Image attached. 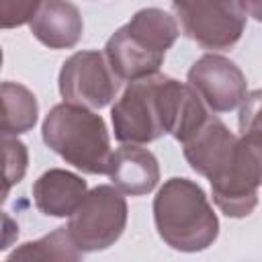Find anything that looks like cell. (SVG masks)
Wrapping results in <instances>:
<instances>
[{
  "instance_id": "1",
  "label": "cell",
  "mask_w": 262,
  "mask_h": 262,
  "mask_svg": "<svg viewBox=\"0 0 262 262\" xmlns=\"http://www.w3.org/2000/svg\"><path fill=\"white\" fill-rule=\"evenodd\" d=\"M207 117V106L188 84L162 74L129 82L111 111L115 137L131 145H143L162 135L184 143Z\"/></svg>"
},
{
  "instance_id": "2",
  "label": "cell",
  "mask_w": 262,
  "mask_h": 262,
  "mask_svg": "<svg viewBox=\"0 0 262 262\" xmlns=\"http://www.w3.org/2000/svg\"><path fill=\"white\" fill-rule=\"evenodd\" d=\"M158 235L178 252H203L219 235V219L205 190L188 178H170L154 199Z\"/></svg>"
},
{
  "instance_id": "3",
  "label": "cell",
  "mask_w": 262,
  "mask_h": 262,
  "mask_svg": "<svg viewBox=\"0 0 262 262\" xmlns=\"http://www.w3.org/2000/svg\"><path fill=\"white\" fill-rule=\"evenodd\" d=\"M45 145L61 160L86 174H106L111 166V137L100 115L88 106L55 104L41 127Z\"/></svg>"
},
{
  "instance_id": "4",
  "label": "cell",
  "mask_w": 262,
  "mask_h": 262,
  "mask_svg": "<svg viewBox=\"0 0 262 262\" xmlns=\"http://www.w3.org/2000/svg\"><path fill=\"white\" fill-rule=\"evenodd\" d=\"M211 194L219 211L227 217H248L258 205L260 135H242L233 156L211 176Z\"/></svg>"
},
{
  "instance_id": "5",
  "label": "cell",
  "mask_w": 262,
  "mask_h": 262,
  "mask_svg": "<svg viewBox=\"0 0 262 262\" xmlns=\"http://www.w3.org/2000/svg\"><path fill=\"white\" fill-rule=\"evenodd\" d=\"M125 225L127 201L123 192L115 186L100 184L88 190L70 215L68 231L76 248L86 254L111 248L123 235Z\"/></svg>"
},
{
  "instance_id": "6",
  "label": "cell",
  "mask_w": 262,
  "mask_h": 262,
  "mask_svg": "<svg viewBox=\"0 0 262 262\" xmlns=\"http://www.w3.org/2000/svg\"><path fill=\"white\" fill-rule=\"evenodd\" d=\"M174 10L182 33L203 49H229L246 29V14L237 0H188Z\"/></svg>"
},
{
  "instance_id": "7",
  "label": "cell",
  "mask_w": 262,
  "mask_h": 262,
  "mask_svg": "<svg viewBox=\"0 0 262 262\" xmlns=\"http://www.w3.org/2000/svg\"><path fill=\"white\" fill-rule=\"evenodd\" d=\"M119 78L100 51H78L59 70V94L66 102L102 108L117 96Z\"/></svg>"
},
{
  "instance_id": "8",
  "label": "cell",
  "mask_w": 262,
  "mask_h": 262,
  "mask_svg": "<svg viewBox=\"0 0 262 262\" xmlns=\"http://www.w3.org/2000/svg\"><path fill=\"white\" fill-rule=\"evenodd\" d=\"M188 86L213 113H229L242 104L248 94L244 72L227 57L207 53L188 70Z\"/></svg>"
},
{
  "instance_id": "9",
  "label": "cell",
  "mask_w": 262,
  "mask_h": 262,
  "mask_svg": "<svg viewBox=\"0 0 262 262\" xmlns=\"http://www.w3.org/2000/svg\"><path fill=\"white\" fill-rule=\"evenodd\" d=\"M237 141L239 137L233 135L225 127V123L209 115L201 129L182 143L184 158L196 174L209 178L233 156Z\"/></svg>"
},
{
  "instance_id": "10",
  "label": "cell",
  "mask_w": 262,
  "mask_h": 262,
  "mask_svg": "<svg viewBox=\"0 0 262 262\" xmlns=\"http://www.w3.org/2000/svg\"><path fill=\"white\" fill-rule=\"evenodd\" d=\"M33 37L49 49H72L82 37V14L70 0H41L29 23Z\"/></svg>"
},
{
  "instance_id": "11",
  "label": "cell",
  "mask_w": 262,
  "mask_h": 262,
  "mask_svg": "<svg viewBox=\"0 0 262 262\" xmlns=\"http://www.w3.org/2000/svg\"><path fill=\"white\" fill-rule=\"evenodd\" d=\"M123 194L141 196L151 192L160 180V166L149 149L139 145L123 143L111 156V166L106 172Z\"/></svg>"
},
{
  "instance_id": "12",
  "label": "cell",
  "mask_w": 262,
  "mask_h": 262,
  "mask_svg": "<svg viewBox=\"0 0 262 262\" xmlns=\"http://www.w3.org/2000/svg\"><path fill=\"white\" fill-rule=\"evenodd\" d=\"M86 192V180L61 168L43 172L33 184L35 207L47 217H70Z\"/></svg>"
},
{
  "instance_id": "13",
  "label": "cell",
  "mask_w": 262,
  "mask_h": 262,
  "mask_svg": "<svg viewBox=\"0 0 262 262\" xmlns=\"http://www.w3.org/2000/svg\"><path fill=\"white\" fill-rule=\"evenodd\" d=\"M104 57H106L108 68L119 80L133 82V80L158 74L160 66L164 63L166 53H156V51L145 49L125 31V27H121L106 41Z\"/></svg>"
},
{
  "instance_id": "14",
  "label": "cell",
  "mask_w": 262,
  "mask_h": 262,
  "mask_svg": "<svg viewBox=\"0 0 262 262\" xmlns=\"http://www.w3.org/2000/svg\"><path fill=\"white\" fill-rule=\"evenodd\" d=\"M39 117L35 94L18 82L0 84V137H16L31 131Z\"/></svg>"
},
{
  "instance_id": "15",
  "label": "cell",
  "mask_w": 262,
  "mask_h": 262,
  "mask_svg": "<svg viewBox=\"0 0 262 262\" xmlns=\"http://www.w3.org/2000/svg\"><path fill=\"white\" fill-rule=\"evenodd\" d=\"M123 27L137 43L156 53H166L180 35L176 18L162 8H141Z\"/></svg>"
},
{
  "instance_id": "16",
  "label": "cell",
  "mask_w": 262,
  "mask_h": 262,
  "mask_svg": "<svg viewBox=\"0 0 262 262\" xmlns=\"http://www.w3.org/2000/svg\"><path fill=\"white\" fill-rule=\"evenodd\" d=\"M84 254L76 248L70 237L68 225L57 227L41 239L27 242L8 254V260H80Z\"/></svg>"
},
{
  "instance_id": "17",
  "label": "cell",
  "mask_w": 262,
  "mask_h": 262,
  "mask_svg": "<svg viewBox=\"0 0 262 262\" xmlns=\"http://www.w3.org/2000/svg\"><path fill=\"white\" fill-rule=\"evenodd\" d=\"M27 168V145L16 137H0V205L8 199L10 188L25 178Z\"/></svg>"
},
{
  "instance_id": "18",
  "label": "cell",
  "mask_w": 262,
  "mask_h": 262,
  "mask_svg": "<svg viewBox=\"0 0 262 262\" xmlns=\"http://www.w3.org/2000/svg\"><path fill=\"white\" fill-rule=\"evenodd\" d=\"M41 0H0V29H16L35 16Z\"/></svg>"
},
{
  "instance_id": "19",
  "label": "cell",
  "mask_w": 262,
  "mask_h": 262,
  "mask_svg": "<svg viewBox=\"0 0 262 262\" xmlns=\"http://www.w3.org/2000/svg\"><path fill=\"white\" fill-rule=\"evenodd\" d=\"M239 131L242 135H260V92L254 90L246 94L239 111Z\"/></svg>"
},
{
  "instance_id": "20",
  "label": "cell",
  "mask_w": 262,
  "mask_h": 262,
  "mask_svg": "<svg viewBox=\"0 0 262 262\" xmlns=\"http://www.w3.org/2000/svg\"><path fill=\"white\" fill-rule=\"evenodd\" d=\"M16 239H18V223L0 209V252L14 246Z\"/></svg>"
},
{
  "instance_id": "21",
  "label": "cell",
  "mask_w": 262,
  "mask_h": 262,
  "mask_svg": "<svg viewBox=\"0 0 262 262\" xmlns=\"http://www.w3.org/2000/svg\"><path fill=\"white\" fill-rule=\"evenodd\" d=\"M237 4L246 16L260 20V0H237Z\"/></svg>"
},
{
  "instance_id": "22",
  "label": "cell",
  "mask_w": 262,
  "mask_h": 262,
  "mask_svg": "<svg viewBox=\"0 0 262 262\" xmlns=\"http://www.w3.org/2000/svg\"><path fill=\"white\" fill-rule=\"evenodd\" d=\"M188 0H172V4H174V8H180L182 4H186Z\"/></svg>"
},
{
  "instance_id": "23",
  "label": "cell",
  "mask_w": 262,
  "mask_h": 262,
  "mask_svg": "<svg viewBox=\"0 0 262 262\" xmlns=\"http://www.w3.org/2000/svg\"><path fill=\"white\" fill-rule=\"evenodd\" d=\"M2 61H4V53H2V47H0V70H2Z\"/></svg>"
}]
</instances>
